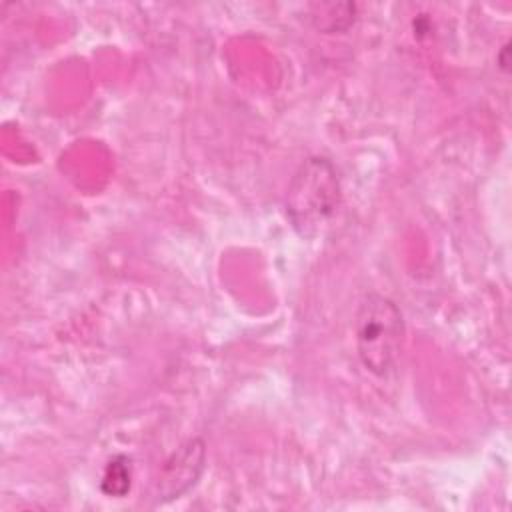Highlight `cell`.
Returning <instances> with one entry per match:
<instances>
[{
  "instance_id": "cell-1",
  "label": "cell",
  "mask_w": 512,
  "mask_h": 512,
  "mask_svg": "<svg viewBox=\"0 0 512 512\" xmlns=\"http://www.w3.org/2000/svg\"><path fill=\"white\" fill-rule=\"evenodd\" d=\"M340 202L342 186L334 164L324 156H310L288 184L286 216L298 236L316 238L332 222Z\"/></svg>"
},
{
  "instance_id": "cell-2",
  "label": "cell",
  "mask_w": 512,
  "mask_h": 512,
  "mask_svg": "<svg viewBox=\"0 0 512 512\" xmlns=\"http://www.w3.org/2000/svg\"><path fill=\"white\" fill-rule=\"evenodd\" d=\"M356 352L360 364L374 376H390L404 348V316L394 300L370 292L356 310L354 318Z\"/></svg>"
},
{
  "instance_id": "cell-3",
  "label": "cell",
  "mask_w": 512,
  "mask_h": 512,
  "mask_svg": "<svg viewBox=\"0 0 512 512\" xmlns=\"http://www.w3.org/2000/svg\"><path fill=\"white\" fill-rule=\"evenodd\" d=\"M206 464V444L202 438L184 442L166 462L158 480V504L186 494L202 476Z\"/></svg>"
},
{
  "instance_id": "cell-4",
  "label": "cell",
  "mask_w": 512,
  "mask_h": 512,
  "mask_svg": "<svg viewBox=\"0 0 512 512\" xmlns=\"http://www.w3.org/2000/svg\"><path fill=\"white\" fill-rule=\"evenodd\" d=\"M132 486V462L128 456L124 454H116L108 460L102 480H100V488L106 496L110 498H122L130 492Z\"/></svg>"
},
{
  "instance_id": "cell-5",
  "label": "cell",
  "mask_w": 512,
  "mask_h": 512,
  "mask_svg": "<svg viewBox=\"0 0 512 512\" xmlns=\"http://www.w3.org/2000/svg\"><path fill=\"white\" fill-rule=\"evenodd\" d=\"M510 52V48H508V44L502 48V56H500V60H498V64H500V68L502 70H506V66H508V60H506V54Z\"/></svg>"
}]
</instances>
